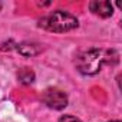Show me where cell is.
<instances>
[{
	"mask_svg": "<svg viewBox=\"0 0 122 122\" xmlns=\"http://www.w3.org/2000/svg\"><path fill=\"white\" fill-rule=\"evenodd\" d=\"M42 101L46 106L55 111H62L68 106V95L57 88H49L43 92Z\"/></svg>",
	"mask_w": 122,
	"mask_h": 122,
	"instance_id": "obj_3",
	"label": "cell"
},
{
	"mask_svg": "<svg viewBox=\"0 0 122 122\" xmlns=\"http://www.w3.org/2000/svg\"><path fill=\"white\" fill-rule=\"evenodd\" d=\"M89 9L92 13L98 15L99 17H111L113 15V6L106 0H95L89 3Z\"/></svg>",
	"mask_w": 122,
	"mask_h": 122,
	"instance_id": "obj_4",
	"label": "cell"
},
{
	"mask_svg": "<svg viewBox=\"0 0 122 122\" xmlns=\"http://www.w3.org/2000/svg\"><path fill=\"white\" fill-rule=\"evenodd\" d=\"M59 122H82V121L75 118V116H72V115H63L62 118L59 119Z\"/></svg>",
	"mask_w": 122,
	"mask_h": 122,
	"instance_id": "obj_8",
	"label": "cell"
},
{
	"mask_svg": "<svg viewBox=\"0 0 122 122\" xmlns=\"http://www.w3.org/2000/svg\"><path fill=\"white\" fill-rule=\"evenodd\" d=\"M111 122H121V121H111Z\"/></svg>",
	"mask_w": 122,
	"mask_h": 122,
	"instance_id": "obj_9",
	"label": "cell"
},
{
	"mask_svg": "<svg viewBox=\"0 0 122 122\" xmlns=\"http://www.w3.org/2000/svg\"><path fill=\"white\" fill-rule=\"evenodd\" d=\"M76 69L86 76H93L96 75L102 66L105 65V50L102 49H89L82 52L76 60H75Z\"/></svg>",
	"mask_w": 122,
	"mask_h": 122,
	"instance_id": "obj_2",
	"label": "cell"
},
{
	"mask_svg": "<svg viewBox=\"0 0 122 122\" xmlns=\"http://www.w3.org/2000/svg\"><path fill=\"white\" fill-rule=\"evenodd\" d=\"M16 50L25 57H33L42 53L43 46L36 42H20V43H16Z\"/></svg>",
	"mask_w": 122,
	"mask_h": 122,
	"instance_id": "obj_5",
	"label": "cell"
},
{
	"mask_svg": "<svg viewBox=\"0 0 122 122\" xmlns=\"http://www.w3.org/2000/svg\"><path fill=\"white\" fill-rule=\"evenodd\" d=\"M39 26L53 33H65V32H71L76 29L79 26V22L69 12L55 10L50 15L42 17L39 20Z\"/></svg>",
	"mask_w": 122,
	"mask_h": 122,
	"instance_id": "obj_1",
	"label": "cell"
},
{
	"mask_svg": "<svg viewBox=\"0 0 122 122\" xmlns=\"http://www.w3.org/2000/svg\"><path fill=\"white\" fill-rule=\"evenodd\" d=\"M12 49H16V43L12 40V39H9L7 42H3V43H0V50L2 52H9V50H12Z\"/></svg>",
	"mask_w": 122,
	"mask_h": 122,
	"instance_id": "obj_7",
	"label": "cell"
},
{
	"mask_svg": "<svg viewBox=\"0 0 122 122\" xmlns=\"http://www.w3.org/2000/svg\"><path fill=\"white\" fill-rule=\"evenodd\" d=\"M2 6H3V5H2V3H0V10H2Z\"/></svg>",
	"mask_w": 122,
	"mask_h": 122,
	"instance_id": "obj_10",
	"label": "cell"
},
{
	"mask_svg": "<svg viewBox=\"0 0 122 122\" xmlns=\"http://www.w3.org/2000/svg\"><path fill=\"white\" fill-rule=\"evenodd\" d=\"M17 79L23 85H30L35 81V72L32 69H29V68H22L19 71V73H17Z\"/></svg>",
	"mask_w": 122,
	"mask_h": 122,
	"instance_id": "obj_6",
	"label": "cell"
}]
</instances>
